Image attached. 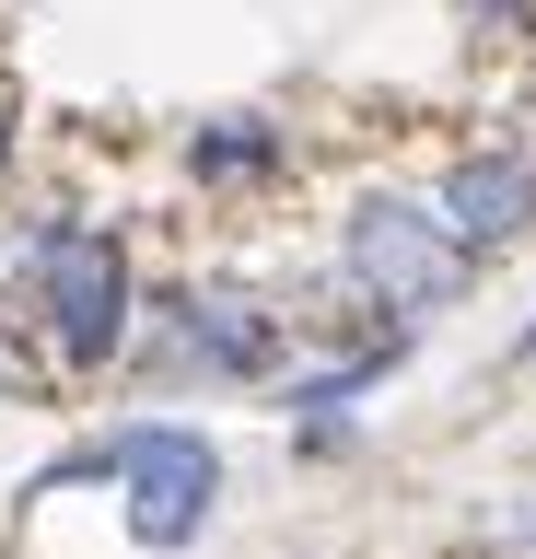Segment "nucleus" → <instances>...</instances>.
Listing matches in <instances>:
<instances>
[{"label":"nucleus","instance_id":"f257e3e1","mask_svg":"<svg viewBox=\"0 0 536 559\" xmlns=\"http://www.w3.org/2000/svg\"><path fill=\"white\" fill-rule=\"evenodd\" d=\"M338 257H350V280L385 314H443V304H466V280H478V257H466L420 199H361L350 234H338Z\"/></svg>","mask_w":536,"mask_h":559},{"label":"nucleus","instance_id":"f03ea898","mask_svg":"<svg viewBox=\"0 0 536 559\" xmlns=\"http://www.w3.org/2000/svg\"><path fill=\"white\" fill-rule=\"evenodd\" d=\"M24 269H36V314L59 326L71 361H106V349L129 338V257H117L106 222H47V234L24 245Z\"/></svg>","mask_w":536,"mask_h":559},{"label":"nucleus","instance_id":"7ed1b4c3","mask_svg":"<svg viewBox=\"0 0 536 559\" xmlns=\"http://www.w3.org/2000/svg\"><path fill=\"white\" fill-rule=\"evenodd\" d=\"M94 466L129 478V536H141V548H187V536L211 524V501H222V454L199 443L187 419L117 431V443H94Z\"/></svg>","mask_w":536,"mask_h":559},{"label":"nucleus","instance_id":"20e7f679","mask_svg":"<svg viewBox=\"0 0 536 559\" xmlns=\"http://www.w3.org/2000/svg\"><path fill=\"white\" fill-rule=\"evenodd\" d=\"M176 326H164V349H176V361H199V373H222V384H246V373H269V349H281V314L257 304V292H199V280H187L176 304Z\"/></svg>","mask_w":536,"mask_h":559},{"label":"nucleus","instance_id":"39448f33","mask_svg":"<svg viewBox=\"0 0 536 559\" xmlns=\"http://www.w3.org/2000/svg\"><path fill=\"white\" fill-rule=\"evenodd\" d=\"M431 222H443L466 257H490V245H525V234H536V164H525V152H466V164L443 175Z\"/></svg>","mask_w":536,"mask_h":559},{"label":"nucleus","instance_id":"423d86ee","mask_svg":"<svg viewBox=\"0 0 536 559\" xmlns=\"http://www.w3.org/2000/svg\"><path fill=\"white\" fill-rule=\"evenodd\" d=\"M187 164L211 175V187H257V175H281V164H291V140L269 129V117H211V129L187 140Z\"/></svg>","mask_w":536,"mask_h":559},{"label":"nucleus","instance_id":"0eeeda50","mask_svg":"<svg viewBox=\"0 0 536 559\" xmlns=\"http://www.w3.org/2000/svg\"><path fill=\"white\" fill-rule=\"evenodd\" d=\"M525 12H536V0H478V24H490V35H525Z\"/></svg>","mask_w":536,"mask_h":559},{"label":"nucleus","instance_id":"6e6552de","mask_svg":"<svg viewBox=\"0 0 536 559\" xmlns=\"http://www.w3.org/2000/svg\"><path fill=\"white\" fill-rule=\"evenodd\" d=\"M0 164H12V129H0Z\"/></svg>","mask_w":536,"mask_h":559}]
</instances>
